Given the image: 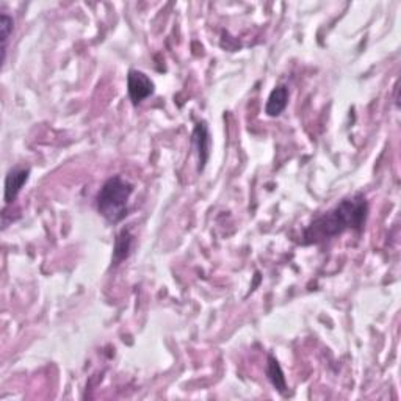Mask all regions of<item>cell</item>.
<instances>
[{
    "label": "cell",
    "mask_w": 401,
    "mask_h": 401,
    "mask_svg": "<svg viewBox=\"0 0 401 401\" xmlns=\"http://www.w3.org/2000/svg\"><path fill=\"white\" fill-rule=\"evenodd\" d=\"M30 179V170L28 168H11L6 172L5 177V202L13 204L16 201L18 194L22 188L28 182Z\"/></svg>",
    "instance_id": "277c9868"
},
{
    "label": "cell",
    "mask_w": 401,
    "mask_h": 401,
    "mask_svg": "<svg viewBox=\"0 0 401 401\" xmlns=\"http://www.w3.org/2000/svg\"><path fill=\"white\" fill-rule=\"evenodd\" d=\"M155 92L154 82L150 80L149 75L143 71L131 70L127 75V93L128 99L133 105H138L143 101H146L149 96H153Z\"/></svg>",
    "instance_id": "3957f363"
},
{
    "label": "cell",
    "mask_w": 401,
    "mask_h": 401,
    "mask_svg": "<svg viewBox=\"0 0 401 401\" xmlns=\"http://www.w3.org/2000/svg\"><path fill=\"white\" fill-rule=\"evenodd\" d=\"M267 376L270 383L273 384V388L279 392L285 395L287 393V381H285V376L281 366H279V362L276 361L275 356H268V364H267Z\"/></svg>",
    "instance_id": "52a82bcc"
},
{
    "label": "cell",
    "mask_w": 401,
    "mask_h": 401,
    "mask_svg": "<svg viewBox=\"0 0 401 401\" xmlns=\"http://www.w3.org/2000/svg\"><path fill=\"white\" fill-rule=\"evenodd\" d=\"M193 145L198 150V157H199V171H202L206 168V165L209 162L210 157V148H212V137L209 132V127L206 121L202 123H198L194 126L193 131Z\"/></svg>",
    "instance_id": "5b68a950"
},
{
    "label": "cell",
    "mask_w": 401,
    "mask_h": 401,
    "mask_svg": "<svg viewBox=\"0 0 401 401\" xmlns=\"http://www.w3.org/2000/svg\"><path fill=\"white\" fill-rule=\"evenodd\" d=\"M132 243H133L132 234L126 229L121 231L115 241V249H113V260H115L116 263L123 262L126 257L131 254Z\"/></svg>",
    "instance_id": "ba28073f"
},
{
    "label": "cell",
    "mask_w": 401,
    "mask_h": 401,
    "mask_svg": "<svg viewBox=\"0 0 401 401\" xmlns=\"http://www.w3.org/2000/svg\"><path fill=\"white\" fill-rule=\"evenodd\" d=\"M133 193V185L123 176H113L102 185L96 196L97 212L109 223L116 224L127 216L128 199Z\"/></svg>",
    "instance_id": "7a4b0ae2"
},
{
    "label": "cell",
    "mask_w": 401,
    "mask_h": 401,
    "mask_svg": "<svg viewBox=\"0 0 401 401\" xmlns=\"http://www.w3.org/2000/svg\"><path fill=\"white\" fill-rule=\"evenodd\" d=\"M367 216L368 202L366 196L361 193L350 196V198L340 201L332 210L315 218L302 234V243H320V241L340 236L348 229L362 231Z\"/></svg>",
    "instance_id": "6da1fadb"
},
{
    "label": "cell",
    "mask_w": 401,
    "mask_h": 401,
    "mask_svg": "<svg viewBox=\"0 0 401 401\" xmlns=\"http://www.w3.org/2000/svg\"><path fill=\"white\" fill-rule=\"evenodd\" d=\"M287 104H289V88L285 85H278L268 97L267 105H265V113L271 118L279 116L285 110Z\"/></svg>",
    "instance_id": "8992f818"
},
{
    "label": "cell",
    "mask_w": 401,
    "mask_h": 401,
    "mask_svg": "<svg viewBox=\"0 0 401 401\" xmlns=\"http://www.w3.org/2000/svg\"><path fill=\"white\" fill-rule=\"evenodd\" d=\"M14 21L6 11L0 14V40H2V63L6 62V52H9L10 38L13 35Z\"/></svg>",
    "instance_id": "9c48e42d"
}]
</instances>
